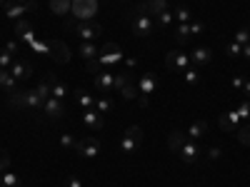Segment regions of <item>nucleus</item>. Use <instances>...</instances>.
<instances>
[{
  "label": "nucleus",
  "instance_id": "1",
  "mask_svg": "<svg viewBox=\"0 0 250 187\" xmlns=\"http://www.w3.org/2000/svg\"><path fill=\"white\" fill-rule=\"evenodd\" d=\"M140 142H143V130H140V125H130L128 130H125L123 140H120V150L125 155H135L138 148H140Z\"/></svg>",
  "mask_w": 250,
  "mask_h": 187
},
{
  "label": "nucleus",
  "instance_id": "2",
  "mask_svg": "<svg viewBox=\"0 0 250 187\" xmlns=\"http://www.w3.org/2000/svg\"><path fill=\"white\" fill-rule=\"evenodd\" d=\"M130 30H133V35H138V37H150L153 33H155V23H153V18L150 15H145V13H135L133 15V20H130Z\"/></svg>",
  "mask_w": 250,
  "mask_h": 187
},
{
  "label": "nucleus",
  "instance_id": "3",
  "mask_svg": "<svg viewBox=\"0 0 250 187\" xmlns=\"http://www.w3.org/2000/svg\"><path fill=\"white\" fill-rule=\"evenodd\" d=\"M75 152H78L80 157H88V160L98 157V155H100V140H98L95 135H85L83 140L75 142Z\"/></svg>",
  "mask_w": 250,
  "mask_h": 187
},
{
  "label": "nucleus",
  "instance_id": "4",
  "mask_svg": "<svg viewBox=\"0 0 250 187\" xmlns=\"http://www.w3.org/2000/svg\"><path fill=\"white\" fill-rule=\"evenodd\" d=\"M95 13H98V0H73L70 15L75 20H93Z\"/></svg>",
  "mask_w": 250,
  "mask_h": 187
},
{
  "label": "nucleus",
  "instance_id": "5",
  "mask_svg": "<svg viewBox=\"0 0 250 187\" xmlns=\"http://www.w3.org/2000/svg\"><path fill=\"white\" fill-rule=\"evenodd\" d=\"M120 57H123V50H120L118 43H105L98 53V60L103 62V68H108V70L115 65V62H120Z\"/></svg>",
  "mask_w": 250,
  "mask_h": 187
},
{
  "label": "nucleus",
  "instance_id": "6",
  "mask_svg": "<svg viewBox=\"0 0 250 187\" xmlns=\"http://www.w3.org/2000/svg\"><path fill=\"white\" fill-rule=\"evenodd\" d=\"M93 82H95V90H98V93L108 95V93L115 90V73L105 68V70H100V73L93 77Z\"/></svg>",
  "mask_w": 250,
  "mask_h": 187
},
{
  "label": "nucleus",
  "instance_id": "7",
  "mask_svg": "<svg viewBox=\"0 0 250 187\" xmlns=\"http://www.w3.org/2000/svg\"><path fill=\"white\" fill-rule=\"evenodd\" d=\"M75 35L83 37V40H95L98 35H103V28L95 23V20H78Z\"/></svg>",
  "mask_w": 250,
  "mask_h": 187
},
{
  "label": "nucleus",
  "instance_id": "8",
  "mask_svg": "<svg viewBox=\"0 0 250 187\" xmlns=\"http://www.w3.org/2000/svg\"><path fill=\"white\" fill-rule=\"evenodd\" d=\"M38 5H35V0H28V3H5V15L10 20H20V18H25V13H33Z\"/></svg>",
  "mask_w": 250,
  "mask_h": 187
},
{
  "label": "nucleus",
  "instance_id": "9",
  "mask_svg": "<svg viewBox=\"0 0 250 187\" xmlns=\"http://www.w3.org/2000/svg\"><path fill=\"white\" fill-rule=\"evenodd\" d=\"M165 62H168V68L185 73L188 68H190V55H185V53H180V50H170L168 55H165Z\"/></svg>",
  "mask_w": 250,
  "mask_h": 187
},
{
  "label": "nucleus",
  "instance_id": "10",
  "mask_svg": "<svg viewBox=\"0 0 250 187\" xmlns=\"http://www.w3.org/2000/svg\"><path fill=\"white\" fill-rule=\"evenodd\" d=\"M48 53H50V57L55 60V62H70V48L62 43V40H53V43L48 45Z\"/></svg>",
  "mask_w": 250,
  "mask_h": 187
},
{
  "label": "nucleus",
  "instance_id": "11",
  "mask_svg": "<svg viewBox=\"0 0 250 187\" xmlns=\"http://www.w3.org/2000/svg\"><path fill=\"white\" fill-rule=\"evenodd\" d=\"M180 160L183 162H188V165H193V162H198V157L203 155V150H200V145L198 142H193V140H188L183 148H180Z\"/></svg>",
  "mask_w": 250,
  "mask_h": 187
},
{
  "label": "nucleus",
  "instance_id": "12",
  "mask_svg": "<svg viewBox=\"0 0 250 187\" xmlns=\"http://www.w3.org/2000/svg\"><path fill=\"white\" fill-rule=\"evenodd\" d=\"M10 75L15 80H28V77H33V65L25 62V60H20V57H15V62L10 65Z\"/></svg>",
  "mask_w": 250,
  "mask_h": 187
},
{
  "label": "nucleus",
  "instance_id": "13",
  "mask_svg": "<svg viewBox=\"0 0 250 187\" xmlns=\"http://www.w3.org/2000/svg\"><path fill=\"white\" fill-rule=\"evenodd\" d=\"M138 90H140V95H153V93L158 90V75H155V73H145V75H140V80H138Z\"/></svg>",
  "mask_w": 250,
  "mask_h": 187
},
{
  "label": "nucleus",
  "instance_id": "14",
  "mask_svg": "<svg viewBox=\"0 0 250 187\" xmlns=\"http://www.w3.org/2000/svg\"><path fill=\"white\" fill-rule=\"evenodd\" d=\"M83 125H85L88 130H93V132H100L103 130V115L95 108H90V110L83 112Z\"/></svg>",
  "mask_w": 250,
  "mask_h": 187
},
{
  "label": "nucleus",
  "instance_id": "15",
  "mask_svg": "<svg viewBox=\"0 0 250 187\" xmlns=\"http://www.w3.org/2000/svg\"><path fill=\"white\" fill-rule=\"evenodd\" d=\"M43 112H45L50 120H60L62 115H65V105H62V100H58V97H50V100H45Z\"/></svg>",
  "mask_w": 250,
  "mask_h": 187
},
{
  "label": "nucleus",
  "instance_id": "16",
  "mask_svg": "<svg viewBox=\"0 0 250 187\" xmlns=\"http://www.w3.org/2000/svg\"><path fill=\"white\" fill-rule=\"evenodd\" d=\"M138 10L145 13V15H150V18H158L163 10H168V0H145Z\"/></svg>",
  "mask_w": 250,
  "mask_h": 187
},
{
  "label": "nucleus",
  "instance_id": "17",
  "mask_svg": "<svg viewBox=\"0 0 250 187\" xmlns=\"http://www.w3.org/2000/svg\"><path fill=\"white\" fill-rule=\"evenodd\" d=\"M15 35H18V40H23V43H35V35H33V25L28 23L25 18L15 20Z\"/></svg>",
  "mask_w": 250,
  "mask_h": 187
},
{
  "label": "nucleus",
  "instance_id": "18",
  "mask_svg": "<svg viewBox=\"0 0 250 187\" xmlns=\"http://www.w3.org/2000/svg\"><path fill=\"white\" fill-rule=\"evenodd\" d=\"M238 112L235 110H228V112H223L220 115V120H218V125H220V130H225V132H238Z\"/></svg>",
  "mask_w": 250,
  "mask_h": 187
},
{
  "label": "nucleus",
  "instance_id": "19",
  "mask_svg": "<svg viewBox=\"0 0 250 187\" xmlns=\"http://www.w3.org/2000/svg\"><path fill=\"white\" fill-rule=\"evenodd\" d=\"M73 97H75V102L80 108H85V110H90V108H95V95H90L88 90H83V88H75L73 90Z\"/></svg>",
  "mask_w": 250,
  "mask_h": 187
},
{
  "label": "nucleus",
  "instance_id": "20",
  "mask_svg": "<svg viewBox=\"0 0 250 187\" xmlns=\"http://www.w3.org/2000/svg\"><path fill=\"white\" fill-rule=\"evenodd\" d=\"M205 135H208V122L205 120H195L190 128H188V140H193V142L203 140Z\"/></svg>",
  "mask_w": 250,
  "mask_h": 187
},
{
  "label": "nucleus",
  "instance_id": "21",
  "mask_svg": "<svg viewBox=\"0 0 250 187\" xmlns=\"http://www.w3.org/2000/svg\"><path fill=\"white\" fill-rule=\"evenodd\" d=\"M213 60V50L210 48H198L193 55H190V62L195 68H203V65H208V62Z\"/></svg>",
  "mask_w": 250,
  "mask_h": 187
},
{
  "label": "nucleus",
  "instance_id": "22",
  "mask_svg": "<svg viewBox=\"0 0 250 187\" xmlns=\"http://www.w3.org/2000/svg\"><path fill=\"white\" fill-rule=\"evenodd\" d=\"M48 82H50V97H58V100H62V97L68 95L65 82H60L55 75H48Z\"/></svg>",
  "mask_w": 250,
  "mask_h": 187
},
{
  "label": "nucleus",
  "instance_id": "23",
  "mask_svg": "<svg viewBox=\"0 0 250 187\" xmlns=\"http://www.w3.org/2000/svg\"><path fill=\"white\" fill-rule=\"evenodd\" d=\"M188 142V135L185 132H180V130H173L170 135H168V148L173 150V152H180V148Z\"/></svg>",
  "mask_w": 250,
  "mask_h": 187
},
{
  "label": "nucleus",
  "instance_id": "24",
  "mask_svg": "<svg viewBox=\"0 0 250 187\" xmlns=\"http://www.w3.org/2000/svg\"><path fill=\"white\" fill-rule=\"evenodd\" d=\"M125 100H138V95H140V90H138V85H135V82H133V77H128V80H125V85L118 90Z\"/></svg>",
  "mask_w": 250,
  "mask_h": 187
},
{
  "label": "nucleus",
  "instance_id": "25",
  "mask_svg": "<svg viewBox=\"0 0 250 187\" xmlns=\"http://www.w3.org/2000/svg\"><path fill=\"white\" fill-rule=\"evenodd\" d=\"M15 82H18V80L10 75V70H0V88H3L8 95L18 90V88H15Z\"/></svg>",
  "mask_w": 250,
  "mask_h": 187
},
{
  "label": "nucleus",
  "instance_id": "26",
  "mask_svg": "<svg viewBox=\"0 0 250 187\" xmlns=\"http://www.w3.org/2000/svg\"><path fill=\"white\" fill-rule=\"evenodd\" d=\"M98 53H100V48H95L90 40H83V43H80V55H83V60H95Z\"/></svg>",
  "mask_w": 250,
  "mask_h": 187
},
{
  "label": "nucleus",
  "instance_id": "27",
  "mask_svg": "<svg viewBox=\"0 0 250 187\" xmlns=\"http://www.w3.org/2000/svg\"><path fill=\"white\" fill-rule=\"evenodd\" d=\"M73 8V0H50V10L55 15H68Z\"/></svg>",
  "mask_w": 250,
  "mask_h": 187
},
{
  "label": "nucleus",
  "instance_id": "28",
  "mask_svg": "<svg viewBox=\"0 0 250 187\" xmlns=\"http://www.w3.org/2000/svg\"><path fill=\"white\" fill-rule=\"evenodd\" d=\"M190 37H193L190 35V23H178V28H175V40H178V43L185 45Z\"/></svg>",
  "mask_w": 250,
  "mask_h": 187
},
{
  "label": "nucleus",
  "instance_id": "29",
  "mask_svg": "<svg viewBox=\"0 0 250 187\" xmlns=\"http://www.w3.org/2000/svg\"><path fill=\"white\" fill-rule=\"evenodd\" d=\"M0 187H20V180H18V175H13V172H3L0 175Z\"/></svg>",
  "mask_w": 250,
  "mask_h": 187
},
{
  "label": "nucleus",
  "instance_id": "30",
  "mask_svg": "<svg viewBox=\"0 0 250 187\" xmlns=\"http://www.w3.org/2000/svg\"><path fill=\"white\" fill-rule=\"evenodd\" d=\"M95 110H98L100 115L110 112V110H113V100H110V97H98V100H95Z\"/></svg>",
  "mask_w": 250,
  "mask_h": 187
},
{
  "label": "nucleus",
  "instance_id": "31",
  "mask_svg": "<svg viewBox=\"0 0 250 187\" xmlns=\"http://www.w3.org/2000/svg\"><path fill=\"white\" fill-rule=\"evenodd\" d=\"M13 62H15V57H13L5 48H0V70H10Z\"/></svg>",
  "mask_w": 250,
  "mask_h": 187
},
{
  "label": "nucleus",
  "instance_id": "32",
  "mask_svg": "<svg viewBox=\"0 0 250 187\" xmlns=\"http://www.w3.org/2000/svg\"><path fill=\"white\" fill-rule=\"evenodd\" d=\"M35 90H38V95H40V97H43V102H45V100H50V82H48V77H45L43 82H38V88H35Z\"/></svg>",
  "mask_w": 250,
  "mask_h": 187
},
{
  "label": "nucleus",
  "instance_id": "33",
  "mask_svg": "<svg viewBox=\"0 0 250 187\" xmlns=\"http://www.w3.org/2000/svg\"><path fill=\"white\" fill-rule=\"evenodd\" d=\"M85 68H88V73H90L93 77H95L100 70H105V68H103V62H100L98 57H95V60H85Z\"/></svg>",
  "mask_w": 250,
  "mask_h": 187
},
{
  "label": "nucleus",
  "instance_id": "34",
  "mask_svg": "<svg viewBox=\"0 0 250 187\" xmlns=\"http://www.w3.org/2000/svg\"><path fill=\"white\" fill-rule=\"evenodd\" d=\"M198 80H200L198 68H188L185 70V82H188V85H198Z\"/></svg>",
  "mask_w": 250,
  "mask_h": 187
},
{
  "label": "nucleus",
  "instance_id": "35",
  "mask_svg": "<svg viewBox=\"0 0 250 187\" xmlns=\"http://www.w3.org/2000/svg\"><path fill=\"white\" fill-rule=\"evenodd\" d=\"M235 43H238V45H248V43H250V28H240V30L235 33Z\"/></svg>",
  "mask_w": 250,
  "mask_h": 187
},
{
  "label": "nucleus",
  "instance_id": "36",
  "mask_svg": "<svg viewBox=\"0 0 250 187\" xmlns=\"http://www.w3.org/2000/svg\"><path fill=\"white\" fill-rule=\"evenodd\" d=\"M173 18H175V15H173L170 10H163V13H160V15H158L155 20H158V25H163V28H168V25L173 23Z\"/></svg>",
  "mask_w": 250,
  "mask_h": 187
},
{
  "label": "nucleus",
  "instance_id": "37",
  "mask_svg": "<svg viewBox=\"0 0 250 187\" xmlns=\"http://www.w3.org/2000/svg\"><path fill=\"white\" fill-rule=\"evenodd\" d=\"M235 112H238L240 120H250V100H243V102H240V108H238Z\"/></svg>",
  "mask_w": 250,
  "mask_h": 187
},
{
  "label": "nucleus",
  "instance_id": "38",
  "mask_svg": "<svg viewBox=\"0 0 250 187\" xmlns=\"http://www.w3.org/2000/svg\"><path fill=\"white\" fill-rule=\"evenodd\" d=\"M175 20H178V23H190V10L180 5V8L175 10Z\"/></svg>",
  "mask_w": 250,
  "mask_h": 187
},
{
  "label": "nucleus",
  "instance_id": "39",
  "mask_svg": "<svg viewBox=\"0 0 250 187\" xmlns=\"http://www.w3.org/2000/svg\"><path fill=\"white\" fill-rule=\"evenodd\" d=\"M8 168H10V155H8L3 148H0V175H3Z\"/></svg>",
  "mask_w": 250,
  "mask_h": 187
},
{
  "label": "nucleus",
  "instance_id": "40",
  "mask_svg": "<svg viewBox=\"0 0 250 187\" xmlns=\"http://www.w3.org/2000/svg\"><path fill=\"white\" fill-rule=\"evenodd\" d=\"M228 55H230V57H238V55H243V45H238L235 40H233V43H228Z\"/></svg>",
  "mask_w": 250,
  "mask_h": 187
},
{
  "label": "nucleus",
  "instance_id": "41",
  "mask_svg": "<svg viewBox=\"0 0 250 187\" xmlns=\"http://www.w3.org/2000/svg\"><path fill=\"white\" fill-rule=\"evenodd\" d=\"M75 137L73 135H60V148H75Z\"/></svg>",
  "mask_w": 250,
  "mask_h": 187
},
{
  "label": "nucleus",
  "instance_id": "42",
  "mask_svg": "<svg viewBox=\"0 0 250 187\" xmlns=\"http://www.w3.org/2000/svg\"><path fill=\"white\" fill-rule=\"evenodd\" d=\"M238 142H240V145H250V125H248L245 130L238 132Z\"/></svg>",
  "mask_w": 250,
  "mask_h": 187
},
{
  "label": "nucleus",
  "instance_id": "43",
  "mask_svg": "<svg viewBox=\"0 0 250 187\" xmlns=\"http://www.w3.org/2000/svg\"><path fill=\"white\" fill-rule=\"evenodd\" d=\"M205 30V23H200V20H193L190 23V35H200Z\"/></svg>",
  "mask_w": 250,
  "mask_h": 187
},
{
  "label": "nucleus",
  "instance_id": "44",
  "mask_svg": "<svg viewBox=\"0 0 250 187\" xmlns=\"http://www.w3.org/2000/svg\"><path fill=\"white\" fill-rule=\"evenodd\" d=\"M205 155H208V160H220V155H223V150H220V148H210V150H208Z\"/></svg>",
  "mask_w": 250,
  "mask_h": 187
},
{
  "label": "nucleus",
  "instance_id": "45",
  "mask_svg": "<svg viewBox=\"0 0 250 187\" xmlns=\"http://www.w3.org/2000/svg\"><path fill=\"white\" fill-rule=\"evenodd\" d=\"M138 105H140V108H148V105H150V97H148V95H138Z\"/></svg>",
  "mask_w": 250,
  "mask_h": 187
},
{
  "label": "nucleus",
  "instance_id": "46",
  "mask_svg": "<svg viewBox=\"0 0 250 187\" xmlns=\"http://www.w3.org/2000/svg\"><path fill=\"white\" fill-rule=\"evenodd\" d=\"M5 50L13 55V53H18V40H10V43H5Z\"/></svg>",
  "mask_w": 250,
  "mask_h": 187
},
{
  "label": "nucleus",
  "instance_id": "47",
  "mask_svg": "<svg viewBox=\"0 0 250 187\" xmlns=\"http://www.w3.org/2000/svg\"><path fill=\"white\" fill-rule=\"evenodd\" d=\"M243 82H245V80H243L240 75H235V77H233V88H238V90H243Z\"/></svg>",
  "mask_w": 250,
  "mask_h": 187
},
{
  "label": "nucleus",
  "instance_id": "48",
  "mask_svg": "<svg viewBox=\"0 0 250 187\" xmlns=\"http://www.w3.org/2000/svg\"><path fill=\"white\" fill-rule=\"evenodd\" d=\"M243 95H245V100H250V80L243 82Z\"/></svg>",
  "mask_w": 250,
  "mask_h": 187
},
{
  "label": "nucleus",
  "instance_id": "49",
  "mask_svg": "<svg viewBox=\"0 0 250 187\" xmlns=\"http://www.w3.org/2000/svg\"><path fill=\"white\" fill-rule=\"evenodd\" d=\"M65 187H83V185H80L78 177H68V185H65Z\"/></svg>",
  "mask_w": 250,
  "mask_h": 187
},
{
  "label": "nucleus",
  "instance_id": "50",
  "mask_svg": "<svg viewBox=\"0 0 250 187\" xmlns=\"http://www.w3.org/2000/svg\"><path fill=\"white\" fill-rule=\"evenodd\" d=\"M243 55H245V60L250 62V43H248V45H243Z\"/></svg>",
  "mask_w": 250,
  "mask_h": 187
},
{
  "label": "nucleus",
  "instance_id": "51",
  "mask_svg": "<svg viewBox=\"0 0 250 187\" xmlns=\"http://www.w3.org/2000/svg\"><path fill=\"white\" fill-rule=\"evenodd\" d=\"M10 3H28V0H10Z\"/></svg>",
  "mask_w": 250,
  "mask_h": 187
},
{
  "label": "nucleus",
  "instance_id": "52",
  "mask_svg": "<svg viewBox=\"0 0 250 187\" xmlns=\"http://www.w3.org/2000/svg\"><path fill=\"white\" fill-rule=\"evenodd\" d=\"M5 3H8V0H0V8H5Z\"/></svg>",
  "mask_w": 250,
  "mask_h": 187
},
{
  "label": "nucleus",
  "instance_id": "53",
  "mask_svg": "<svg viewBox=\"0 0 250 187\" xmlns=\"http://www.w3.org/2000/svg\"><path fill=\"white\" fill-rule=\"evenodd\" d=\"M123 3H125V0H123Z\"/></svg>",
  "mask_w": 250,
  "mask_h": 187
}]
</instances>
